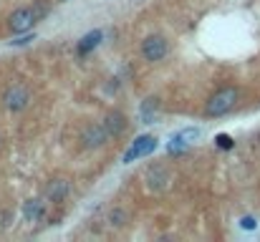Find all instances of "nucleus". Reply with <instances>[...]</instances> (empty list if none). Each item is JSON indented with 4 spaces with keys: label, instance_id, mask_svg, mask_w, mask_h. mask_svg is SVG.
Segmentation results:
<instances>
[{
    "label": "nucleus",
    "instance_id": "f8f14e48",
    "mask_svg": "<svg viewBox=\"0 0 260 242\" xmlns=\"http://www.w3.org/2000/svg\"><path fill=\"white\" fill-rule=\"evenodd\" d=\"M157 109H159V99H157V96H152V99H147V101L142 104L139 114H142L144 124H152V119H154V111H157Z\"/></svg>",
    "mask_w": 260,
    "mask_h": 242
},
{
    "label": "nucleus",
    "instance_id": "f257e3e1",
    "mask_svg": "<svg viewBox=\"0 0 260 242\" xmlns=\"http://www.w3.org/2000/svg\"><path fill=\"white\" fill-rule=\"evenodd\" d=\"M240 101V89L235 86H225L220 91H215L207 104H205V116H225L227 111L235 109V104Z\"/></svg>",
    "mask_w": 260,
    "mask_h": 242
},
{
    "label": "nucleus",
    "instance_id": "2eb2a0df",
    "mask_svg": "<svg viewBox=\"0 0 260 242\" xmlns=\"http://www.w3.org/2000/svg\"><path fill=\"white\" fill-rule=\"evenodd\" d=\"M177 136H179L182 141H187V144H192V141H194V139L200 136V129H184V131H179Z\"/></svg>",
    "mask_w": 260,
    "mask_h": 242
},
{
    "label": "nucleus",
    "instance_id": "f03ea898",
    "mask_svg": "<svg viewBox=\"0 0 260 242\" xmlns=\"http://www.w3.org/2000/svg\"><path fill=\"white\" fill-rule=\"evenodd\" d=\"M41 16H46V8H43V6H36V8H18V11L11 13L8 28H11L13 33H28V31L41 21Z\"/></svg>",
    "mask_w": 260,
    "mask_h": 242
},
{
    "label": "nucleus",
    "instance_id": "9d476101",
    "mask_svg": "<svg viewBox=\"0 0 260 242\" xmlns=\"http://www.w3.org/2000/svg\"><path fill=\"white\" fill-rule=\"evenodd\" d=\"M43 217H46V207H43V199L33 197V199H28V202L23 204V219H28V222H41Z\"/></svg>",
    "mask_w": 260,
    "mask_h": 242
},
{
    "label": "nucleus",
    "instance_id": "20e7f679",
    "mask_svg": "<svg viewBox=\"0 0 260 242\" xmlns=\"http://www.w3.org/2000/svg\"><path fill=\"white\" fill-rule=\"evenodd\" d=\"M28 104H31V91H28V86H23V84H13V86L6 91V96H3V106H6L8 111H13V114L28 109Z\"/></svg>",
    "mask_w": 260,
    "mask_h": 242
},
{
    "label": "nucleus",
    "instance_id": "6e6552de",
    "mask_svg": "<svg viewBox=\"0 0 260 242\" xmlns=\"http://www.w3.org/2000/svg\"><path fill=\"white\" fill-rule=\"evenodd\" d=\"M69 194H71V182H69L66 177H56V179H51L48 187H46V199L53 202V204H61Z\"/></svg>",
    "mask_w": 260,
    "mask_h": 242
},
{
    "label": "nucleus",
    "instance_id": "dca6fc26",
    "mask_svg": "<svg viewBox=\"0 0 260 242\" xmlns=\"http://www.w3.org/2000/svg\"><path fill=\"white\" fill-rule=\"evenodd\" d=\"M215 144H217L220 149H232L235 141H232V136H227V134H217V136H215Z\"/></svg>",
    "mask_w": 260,
    "mask_h": 242
},
{
    "label": "nucleus",
    "instance_id": "423d86ee",
    "mask_svg": "<svg viewBox=\"0 0 260 242\" xmlns=\"http://www.w3.org/2000/svg\"><path fill=\"white\" fill-rule=\"evenodd\" d=\"M109 139H111V134L106 131V126H104V124H91V126H86V129H84V134H81V144H84L86 149L104 146Z\"/></svg>",
    "mask_w": 260,
    "mask_h": 242
},
{
    "label": "nucleus",
    "instance_id": "39448f33",
    "mask_svg": "<svg viewBox=\"0 0 260 242\" xmlns=\"http://www.w3.org/2000/svg\"><path fill=\"white\" fill-rule=\"evenodd\" d=\"M154 149H157V139H154V136H149V134H147V136H137V139L132 141V146L126 149V154H124L121 162H124V164H132L137 156H149Z\"/></svg>",
    "mask_w": 260,
    "mask_h": 242
},
{
    "label": "nucleus",
    "instance_id": "0eeeda50",
    "mask_svg": "<svg viewBox=\"0 0 260 242\" xmlns=\"http://www.w3.org/2000/svg\"><path fill=\"white\" fill-rule=\"evenodd\" d=\"M144 182H147V187H149L152 192H164L167 184H169V169H167L164 164H152V167L147 169Z\"/></svg>",
    "mask_w": 260,
    "mask_h": 242
},
{
    "label": "nucleus",
    "instance_id": "4468645a",
    "mask_svg": "<svg viewBox=\"0 0 260 242\" xmlns=\"http://www.w3.org/2000/svg\"><path fill=\"white\" fill-rule=\"evenodd\" d=\"M187 146H189L187 141H182L179 136H172V141L167 144V151H169V154H184Z\"/></svg>",
    "mask_w": 260,
    "mask_h": 242
},
{
    "label": "nucleus",
    "instance_id": "f3484780",
    "mask_svg": "<svg viewBox=\"0 0 260 242\" xmlns=\"http://www.w3.org/2000/svg\"><path fill=\"white\" fill-rule=\"evenodd\" d=\"M240 227H242V229H255V227H257V219H255V217H242V219H240Z\"/></svg>",
    "mask_w": 260,
    "mask_h": 242
},
{
    "label": "nucleus",
    "instance_id": "9b49d317",
    "mask_svg": "<svg viewBox=\"0 0 260 242\" xmlns=\"http://www.w3.org/2000/svg\"><path fill=\"white\" fill-rule=\"evenodd\" d=\"M101 41H104V31H99V28H96V31L86 33V36L81 38V43H79V56H89V53H91Z\"/></svg>",
    "mask_w": 260,
    "mask_h": 242
},
{
    "label": "nucleus",
    "instance_id": "1a4fd4ad",
    "mask_svg": "<svg viewBox=\"0 0 260 242\" xmlns=\"http://www.w3.org/2000/svg\"><path fill=\"white\" fill-rule=\"evenodd\" d=\"M101 124L106 126V131L111 134V139L114 136H119V134H124L126 131V116L121 114V111H109V114H104V119H101Z\"/></svg>",
    "mask_w": 260,
    "mask_h": 242
},
{
    "label": "nucleus",
    "instance_id": "7ed1b4c3",
    "mask_svg": "<svg viewBox=\"0 0 260 242\" xmlns=\"http://www.w3.org/2000/svg\"><path fill=\"white\" fill-rule=\"evenodd\" d=\"M169 53V41L164 38V36H147L144 38V43H142V56H144V61H149V63H157V61H162L164 56Z\"/></svg>",
    "mask_w": 260,
    "mask_h": 242
},
{
    "label": "nucleus",
    "instance_id": "ddd939ff",
    "mask_svg": "<svg viewBox=\"0 0 260 242\" xmlns=\"http://www.w3.org/2000/svg\"><path fill=\"white\" fill-rule=\"evenodd\" d=\"M109 224H111V227H124V224H126V212H124L121 207L111 209V214H109Z\"/></svg>",
    "mask_w": 260,
    "mask_h": 242
}]
</instances>
